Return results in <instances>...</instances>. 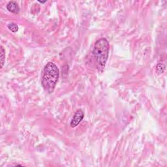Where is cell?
I'll list each match as a JSON object with an SVG mask.
<instances>
[{
	"label": "cell",
	"instance_id": "6da1fadb",
	"mask_svg": "<svg viewBox=\"0 0 167 167\" xmlns=\"http://www.w3.org/2000/svg\"><path fill=\"white\" fill-rule=\"evenodd\" d=\"M59 77V70L57 65L53 62L47 63L43 70L42 77V86L44 90L48 93L54 91Z\"/></svg>",
	"mask_w": 167,
	"mask_h": 167
},
{
	"label": "cell",
	"instance_id": "8992f818",
	"mask_svg": "<svg viewBox=\"0 0 167 167\" xmlns=\"http://www.w3.org/2000/svg\"><path fill=\"white\" fill-rule=\"evenodd\" d=\"M8 28L13 33H17L18 31V26L14 23H10L8 24Z\"/></svg>",
	"mask_w": 167,
	"mask_h": 167
},
{
	"label": "cell",
	"instance_id": "5b68a950",
	"mask_svg": "<svg viewBox=\"0 0 167 167\" xmlns=\"http://www.w3.org/2000/svg\"><path fill=\"white\" fill-rule=\"evenodd\" d=\"M5 61V50L3 47L1 46V69L3 67Z\"/></svg>",
	"mask_w": 167,
	"mask_h": 167
},
{
	"label": "cell",
	"instance_id": "ba28073f",
	"mask_svg": "<svg viewBox=\"0 0 167 167\" xmlns=\"http://www.w3.org/2000/svg\"><path fill=\"white\" fill-rule=\"evenodd\" d=\"M39 2H40L41 3H44L46 2V1H39Z\"/></svg>",
	"mask_w": 167,
	"mask_h": 167
},
{
	"label": "cell",
	"instance_id": "3957f363",
	"mask_svg": "<svg viewBox=\"0 0 167 167\" xmlns=\"http://www.w3.org/2000/svg\"><path fill=\"white\" fill-rule=\"evenodd\" d=\"M84 117V113L82 110H77L72 117L71 121H70V127L72 128L77 127L80 124V122L82 121Z\"/></svg>",
	"mask_w": 167,
	"mask_h": 167
},
{
	"label": "cell",
	"instance_id": "52a82bcc",
	"mask_svg": "<svg viewBox=\"0 0 167 167\" xmlns=\"http://www.w3.org/2000/svg\"><path fill=\"white\" fill-rule=\"evenodd\" d=\"M164 70H165V66H164V64L159 63L157 65L156 71L157 72L158 74H161V73H163L164 71Z\"/></svg>",
	"mask_w": 167,
	"mask_h": 167
},
{
	"label": "cell",
	"instance_id": "7a4b0ae2",
	"mask_svg": "<svg viewBox=\"0 0 167 167\" xmlns=\"http://www.w3.org/2000/svg\"><path fill=\"white\" fill-rule=\"evenodd\" d=\"M110 44L105 38H101L97 41L93 49L96 67L99 71L103 72L106 66L109 54Z\"/></svg>",
	"mask_w": 167,
	"mask_h": 167
},
{
	"label": "cell",
	"instance_id": "277c9868",
	"mask_svg": "<svg viewBox=\"0 0 167 167\" xmlns=\"http://www.w3.org/2000/svg\"><path fill=\"white\" fill-rule=\"evenodd\" d=\"M7 9L9 12L17 14L20 11V7L18 6V4L14 1H11L8 3L7 5Z\"/></svg>",
	"mask_w": 167,
	"mask_h": 167
}]
</instances>
